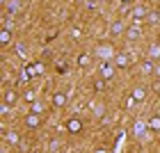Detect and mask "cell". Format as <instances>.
I'll list each match as a JSON object with an SVG mask.
<instances>
[{"instance_id": "cell-1", "label": "cell", "mask_w": 160, "mask_h": 153, "mask_svg": "<svg viewBox=\"0 0 160 153\" xmlns=\"http://www.w3.org/2000/svg\"><path fill=\"white\" fill-rule=\"evenodd\" d=\"M18 101H21V94H18L16 89H5V94H2V103H5V105L16 107Z\"/></svg>"}, {"instance_id": "cell-2", "label": "cell", "mask_w": 160, "mask_h": 153, "mask_svg": "<svg viewBox=\"0 0 160 153\" xmlns=\"http://www.w3.org/2000/svg\"><path fill=\"white\" fill-rule=\"evenodd\" d=\"M98 71H101V78H103V80H112V78H114V71H117V67H114V62H112V60H110V62H101Z\"/></svg>"}, {"instance_id": "cell-3", "label": "cell", "mask_w": 160, "mask_h": 153, "mask_svg": "<svg viewBox=\"0 0 160 153\" xmlns=\"http://www.w3.org/2000/svg\"><path fill=\"white\" fill-rule=\"evenodd\" d=\"M128 41H137V39H142V27L140 25H133V23H128L126 27V34H123Z\"/></svg>"}, {"instance_id": "cell-4", "label": "cell", "mask_w": 160, "mask_h": 153, "mask_svg": "<svg viewBox=\"0 0 160 153\" xmlns=\"http://www.w3.org/2000/svg\"><path fill=\"white\" fill-rule=\"evenodd\" d=\"M112 62H114V67H117V69H128V67H130V57H128V53H114Z\"/></svg>"}, {"instance_id": "cell-5", "label": "cell", "mask_w": 160, "mask_h": 153, "mask_svg": "<svg viewBox=\"0 0 160 153\" xmlns=\"http://www.w3.org/2000/svg\"><path fill=\"white\" fill-rule=\"evenodd\" d=\"M50 105L57 107V110L64 107V105H67V94H64V91H55L53 96H50Z\"/></svg>"}, {"instance_id": "cell-6", "label": "cell", "mask_w": 160, "mask_h": 153, "mask_svg": "<svg viewBox=\"0 0 160 153\" xmlns=\"http://www.w3.org/2000/svg\"><path fill=\"white\" fill-rule=\"evenodd\" d=\"M67 130H69L71 135H78L80 130H82V121H80L78 116H71V119L67 121Z\"/></svg>"}, {"instance_id": "cell-7", "label": "cell", "mask_w": 160, "mask_h": 153, "mask_svg": "<svg viewBox=\"0 0 160 153\" xmlns=\"http://www.w3.org/2000/svg\"><path fill=\"white\" fill-rule=\"evenodd\" d=\"M14 41V34H12V30L9 27H0V46H9V43Z\"/></svg>"}, {"instance_id": "cell-8", "label": "cell", "mask_w": 160, "mask_h": 153, "mask_svg": "<svg viewBox=\"0 0 160 153\" xmlns=\"http://www.w3.org/2000/svg\"><path fill=\"white\" fill-rule=\"evenodd\" d=\"M153 69H156V62L149 60V57L140 64V73H142V76H153Z\"/></svg>"}, {"instance_id": "cell-9", "label": "cell", "mask_w": 160, "mask_h": 153, "mask_svg": "<svg viewBox=\"0 0 160 153\" xmlns=\"http://www.w3.org/2000/svg\"><path fill=\"white\" fill-rule=\"evenodd\" d=\"M25 126H28V128H39V126H41V114L30 112V114L25 116Z\"/></svg>"}, {"instance_id": "cell-10", "label": "cell", "mask_w": 160, "mask_h": 153, "mask_svg": "<svg viewBox=\"0 0 160 153\" xmlns=\"http://www.w3.org/2000/svg\"><path fill=\"white\" fill-rule=\"evenodd\" d=\"M126 23H123V21H114V23L110 25V34L112 37H119V34H126Z\"/></svg>"}, {"instance_id": "cell-11", "label": "cell", "mask_w": 160, "mask_h": 153, "mask_svg": "<svg viewBox=\"0 0 160 153\" xmlns=\"http://www.w3.org/2000/svg\"><path fill=\"white\" fill-rule=\"evenodd\" d=\"M5 7H7V14H18L23 9V2L21 0H5Z\"/></svg>"}, {"instance_id": "cell-12", "label": "cell", "mask_w": 160, "mask_h": 153, "mask_svg": "<svg viewBox=\"0 0 160 153\" xmlns=\"http://www.w3.org/2000/svg\"><path fill=\"white\" fill-rule=\"evenodd\" d=\"M130 96H133V98L137 101V103H142V101H144V98H147V87H142V85H137V87H135V89H133V91H130Z\"/></svg>"}, {"instance_id": "cell-13", "label": "cell", "mask_w": 160, "mask_h": 153, "mask_svg": "<svg viewBox=\"0 0 160 153\" xmlns=\"http://www.w3.org/2000/svg\"><path fill=\"white\" fill-rule=\"evenodd\" d=\"M147 57H149V60H153V62L160 60V43H151L149 50H147Z\"/></svg>"}, {"instance_id": "cell-14", "label": "cell", "mask_w": 160, "mask_h": 153, "mask_svg": "<svg viewBox=\"0 0 160 153\" xmlns=\"http://www.w3.org/2000/svg\"><path fill=\"white\" fill-rule=\"evenodd\" d=\"M147 126H149V130H160V114H153V116H149Z\"/></svg>"}, {"instance_id": "cell-15", "label": "cell", "mask_w": 160, "mask_h": 153, "mask_svg": "<svg viewBox=\"0 0 160 153\" xmlns=\"http://www.w3.org/2000/svg\"><path fill=\"white\" fill-rule=\"evenodd\" d=\"M89 62H92V55H87V53H82V55H78V67H82V69H87V67H89Z\"/></svg>"}, {"instance_id": "cell-16", "label": "cell", "mask_w": 160, "mask_h": 153, "mask_svg": "<svg viewBox=\"0 0 160 153\" xmlns=\"http://www.w3.org/2000/svg\"><path fill=\"white\" fill-rule=\"evenodd\" d=\"M5 142L18 144V133H16V130H7V133H5Z\"/></svg>"}, {"instance_id": "cell-17", "label": "cell", "mask_w": 160, "mask_h": 153, "mask_svg": "<svg viewBox=\"0 0 160 153\" xmlns=\"http://www.w3.org/2000/svg\"><path fill=\"white\" fill-rule=\"evenodd\" d=\"M105 82H108V80H103V78H96V80H94V82H92V87H94V91H103L105 89Z\"/></svg>"}, {"instance_id": "cell-18", "label": "cell", "mask_w": 160, "mask_h": 153, "mask_svg": "<svg viewBox=\"0 0 160 153\" xmlns=\"http://www.w3.org/2000/svg\"><path fill=\"white\" fill-rule=\"evenodd\" d=\"M23 101H25V103H37V91H34V89H28V91L23 94Z\"/></svg>"}, {"instance_id": "cell-19", "label": "cell", "mask_w": 160, "mask_h": 153, "mask_svg": "<svg viewBox=\"0 0 160 153\" xmlns=\"http://www.w3.org/2000/svg\"><path fill=\"white\" fill-rule=\"evenodd\" d=\"M41 71H43L41 64H30V67H28V73H30V76H39Z\"/></svg>"}, {"instance_id": "cell-20", "label": "cell", "mask_w": 160, "mask_h": 153, "mask_svg": "<svg viewBox=\"0 0 160 153\" xmlns=\"http://www.w3.org/2000/svg\"><path fill=\"white\" fill-rule=\"evenodd\" d=\"M147 128H149L147 123H142V121H140V123H137V126H135V135H142V133H144V130H147Z\"/></svg>"}, {"instance_id": "cell-21", "label": "cell", "mask_w": 160, "mask_h": 153, "mask_svg": "<svg viewBox=\"0 0 160 153\" xmlns=\"http://www.w3.org/2000/svg\"><path fill=\"white\" fill-rule=\"evenodd\" d=\"M135 103H137V101H135L133 96H126V101H123V105H126V107H133Z\"/></svg>"}, {"instance_id": "cell-22", "label": "cell", "mask_w": 160, "mask_h": 153, "mask_svg": "<svg viewBox=\"0 0 160 153\" xmlns=\"http://www.w3.org/2000/svg\"><path fill=\"white\" fill-rule=\"evenodd\" d=\"M151 89H153L156 94H160V80H153V85H151Z\"/></svg>"}, {"instance_id": "cell-23", "label": "cell", "mask_w": 160, "mask_h": 153, "mask_svg": "<svg viewBox=\"0 0 160 153\" xmlns=\"http://www.w3.org/2000/svg\"><path fill=\"white\" fill-rule=\"evenodd\" d=\"M147 21H149V23H156V21H158V14H156V12H153V14H149Z\"/></svg>"}, {"instance_id": "cell-24", "label": "cell", "mask_w": 160, "mask_h": 153, "mask_svg": "<svg viewBox=\"0 0 160 153\" xmlns=\"http://www.w3.org/2000/svg\"><path fill=\"white\" fill-rule=\"evenodd\" d=\"M153 76L160 80V62H156V69H153Z\"/></svg>"}, {"instance_id": "cell-25", "label": "cell", "mask_w": 160, "mask_h": 153, "mask_svg": "<svg viewBox=\"0 0 160 153\" xmlns=\"http://www.w3.org/2000/svg\"><path fill=\"white\" fill-rule=\"evenodd\" d=\"M94 153H110V151H108L105 146H98V149H94Z\"/></svg>"}, {"instance_id": "cell-26", "label": "cell", "mask_w": 160, "mask_h": 153, "mask_svg": "<svg viewBox=\"0 0 160 153\" xmlns=\"http://www.w3.org/2000/svg\"><path fill=\"white\" fill-rule=\"evenodd\" d=\"M121 2H123V5H133L135 0H121Z\"/></svg>"}]
</instances>
